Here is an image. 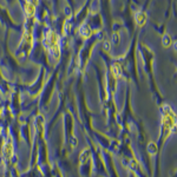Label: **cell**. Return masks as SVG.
I'll list each match as a JSON object with an SVG mask.
<instances>
[{"instance_id": "6da1fadb", "label": "cell", "mask_w": 177, "mask_h": 177, "mask_svg": "<svg viewBox=\"0 0 177 177\" xmlns=\"http://www.w3.org/2000/svg\"><path fill=\"white\" fill-rule=\"evenodd\" d=\"M175 129H176V116H175V112L172 111V109L170 106L165 105L163 107V132L165 133L164 138H166L169 133L175 131Z\"/></svg>"}, {"instance_id": "7a4b0ae2", "label": "cell", "mask_w": 177, "mask_h": 177, "mask_svg": "<svg viewBox=\"0 0 177 177\" xmlns=\"http://www.w3.org/2000/svg\"><path fill=\"white\" fill-rule=\"evenodd\" d=\"M46 46L48 48L51 54H53L54 57H58L59 54V42H58V37L54 32L50 31L47 32L46 36Z\"/></svg>"}, {"instance_id": "3957f363", "label": "cell", "mask_w": 177, "mask_h": 177, "mask_svg": "<svg viewBox=\"0 0 177 177\" xmlns=\"http://www.w3.org/2000/svg\"><path fill=\"white\" fill-rule=\"evenodd\" d=\"M13 155V145L11 142H7L5 145H4V156L6 160H9Z\"/></svg>"}, {"instance_id": "277c9868", "label": "cell", "mask_w": 177, "mask_h": 177, "mask_svg": "<svg viewBox=\"0 0 177 177\" xmlns=\"http://www.w3.org/2000/svg\"><path fill=\"white\" fill-rule=\"evenodd\" d=\"M136 21L139 26H143L146 21V14L144 12H138L136 14Z\"/></svg>"}, {"instance_id": "5b68a950", "label": "cell", "mask_w": 177, "mask_h": 177, "mask_svg": "<svg viewBox=\"0 0 177 177\" xmlns=\"http://www.w3.org/2000/svg\"><path fill=\"white\" fill-rule=\"evenodd\" d=\"M25 9H26V13H27L28 15H33V14L36 13V7H34V5L30 4V3H27V4H26Z\"/></svg>"}, {"instance_id": "8992f818", "label": "cell", "mask_w": 177, "mask_h": 177, "mask_svg": "<svg viewBox=\"0 0 177 177\" xmlns=\"http://www.w3.org/2000/svg\"><path fill=\"white\" fill-rule=\"evenodd\" d=\"M90 151L88 150H84L83 152H82V155H80V161H82V163H85L88 158H90Z\"/></svg>"}, {"instance_id": "52a82bcc", "label": "cell", "mask_w": 177, "mask_h": 177, "mask_svg": "<svg viewBox=\"0 0 177 177\" xmlns=\"http://www.w3.org/2000/svg\"><path fill=\"white\" fill-rule=\"evenodd\" d=\"M162 43H163V45L165 47H169L171 45V38H170V36L169 34H165L164 38H163V40H162Z\"/></svg>"}, {"instance_id": "ba28073f", "label": "cell", "mask_w": 177, "mask_h": 177, "mask_svg": "<svg viewBox=\"0 0 177 177\" xmlns=\"http://www.w3.org/2000/svg\"><path fill=\"white\" fill-rule=\"evenodd\" d=\"M112 71H113V73L118 77V76H121V67H119V65H113L112 66Z\"/></svg>"}, {"instance_id": "9c48e42d", "label": "cell", "mask_w": 177, "mask_h": 177, "mask_svg": "<svg viewBox=\"0 0 177 177\" xmlns=\"http://www.w3.org/2000/svg\"><path fill=\"white\" fill-rule=\"evenodd\" d=\"M84 28H85V32H84V30L82 28V34L84 36V37H88V36H90L91 34V31H90V28H88V27H86V26H84Z\"/></svg>"}, {"instance_id": "30bf717a", "label": "cell", "mask_w": 177, "mask_h": 177, "mask_svg": "<svg viewBox=\"0 0 177 177\" xmlns=\"http://www.w3.org/2000/svg\"><path fill=\"white\" fill-rule=\"evenodd\" d=\"M28 3H30V4H32V5H34V6H36V5L38 4V0H28Z\"/></svg>"}]
</instances>
